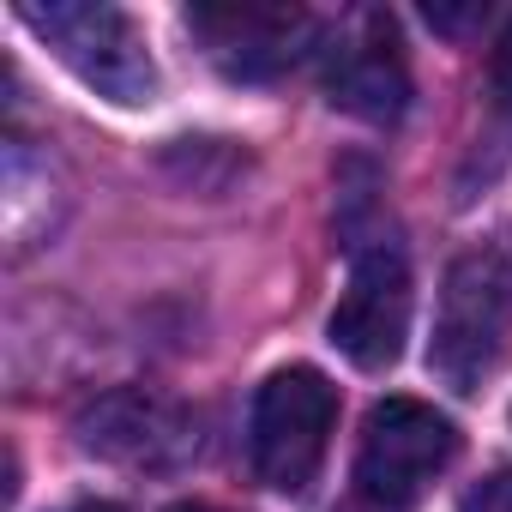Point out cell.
<instances>
[{
    "label": "cell",
    "instance_id": "cell-9",
    "mask_svg": "<svg viewBox=\"0 0 512 512\" xmlns=\"http://www.w3.org/2000/svg\"><path fill=\"white\" fill-rule=\"evenodd\" d=\"M458 512H512V470H494L476 488H464Z\"/></svg>",
    "mask_w": 512,
    "mask_h": 512
},
{
    "label": "cell",
    "instance_id": "cell-10",
    "mask_svg": "<svg viewBox=\"0 0 512 512\" xmlns=\"http://www.w3.org/2000/svg\"><path fill=\"white\" fill-rule=\"evenodd\" d=\"M488 79H494L500 103H512V25H506V31H500V43H494V67H488Z\"/></svg>",
    "mask_w": 512,
    "mask_h": 512
},
{
    "label": "cell",
    "instance_id": "cell-4",
    "mask_svg": "<svg viewBox=\"0 0 512 512\" xmlns=\"http://www.w3.org/2000/svg\"><path fill=\"white\" fill-rule=\"evenodd\" d=\"M458 458V428L422 398H380L362 422L356 488L374 506H410L434 488V476Z\"/></svg>",
    "mask_w": 512,
    "mask_h": 512
},
{
    "label": "cell",
    "instance_id": "cell-3",
    "mask_svg": "<svg viewBox=\"0 0 512 512\" xmlns=\"http://www.w3.org/2000/svg\"><path fill=\"white\" fill-rule=\"evenodd\" d=\"M338 428V386L320 368H278L247 416V452L266 488L302 494L332 446Z\"/></svg>",
    "mask_w": 512,
    "mask_h": 512
},
{
    "label": "cell",
    "instance_id": "cell-11",
    "mask_svg": "<svg viewBox=\"0 0 512 512\" xmlns=\"http://www.w3.org/2000/svg\"><path fill=\"white\" fill-rule=\"evenodd\" d=\"M67 512H121V506H109V500H79V506H67Z\"/></svg>",
    "mask_w": 512,
    "mask_h": 512
},
{
    "label": "cell",
    "instance_id": "cell-12",
    "mask_svg": "<svg viewBox=\"0 0 512 512\" xmlns=\"http://www.w3.org/2000/svg\"><path fill=\"white\" fill-rule=\"evenodd\" d=\"M169 512H217V506H199V500H181V506H169Z\"/></svg>",
    "mask_w": 512,
    "mask_h": 512
},
{
    "label": "cell",
    "instance_id": "cell-5",
    "mask_svg": "<svg viewBox=\"0 0 512 512\" xmlns=\"http://www.w3.org/2000/svg\"><path fill=\"white\" fill-rule=\"evenodd\" d=\"M326 332H332L338 356L362 374H380L398 362L404 332H410V266L398 247L380 241L350 260V278H344V296H338Z\"/></svg>",
    "mask_w": 512,
    "mask_h": 512
},
{
    "label": "cell",
    "instance_id": "cell-6",
    "mask_svg": "<svg viewBox=\"0 0 512 512\" xmlns=\"http://www.w3.org/2000/svg\"><path fill=\"white\" fill-rule=\"evenodd\" d=\"M187 31L229 79H278L308 55L320 25L302 7H247L241 0V7H187Z\"/></svg>",
    "mask_w": 512,
    "mask_h": 512
},
{
    "label": "cell",
    "instance_id": "cell-1",
    "mask_svg": "<svg viewBox=\"0 0 512 512\" xmlns=\"http://www.w3.org/2000/svg\"><path fill=\"white\" fill-rule=\"evenodd\" d=\"M512 344V266L500 253H464L446 266L440 314L428 338V374L452 392H482Z\"/></svg>",
    "mask_w": 512,
    "mask_h": 512
},
{
    "label": "cell",
    "instance_id": "cell-8",
    "mask_svg": "<svg viewBox=\"0 0 512 512\" xmlns=\"http://www.w3.org/2000/svg\"><path fill=\"white\" fill-rule=\"evenodd\" d=\"M79 446L103 452V458H121V464H181L199 446V434L175 404L115 392V398H103L79 416Z\"/></svg>",
    "mask_w": 512,
    "mask_h": 512
},
{
    "label": "cell",
    "instance_id": "cell-2",
    "mask_svg": "<svg viewBox=\"0 0 512 512\" xmlns=\"http://www.w3.org/2000/svg\"><path fill=\"white\" fill-rule=\"evenodd\" d=\"M19 19L109 103H151L157 97V67L145 55V37L139 25L121 13V7H103V0H25Z\"/></svg>",
    "mask_w": 512,
    "mask_h": 512
},
{
    "label": "cell",
    "instance_id": "cell-7",
    "mask_svg": "<svg viewBox=\"0 0 512 512\" xmlns=\"http://www.w3.org/2000/svg\"><path fill=\"white\" fill-rule=\"evenodd\" d=\"M326 97L362 121H398L410 109V67L386 13H356L326 49Z\"/></svg>",
    "mask_w": 512,
    "mask_h": 512
}]
</instances>
